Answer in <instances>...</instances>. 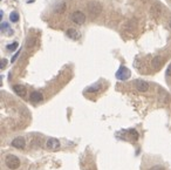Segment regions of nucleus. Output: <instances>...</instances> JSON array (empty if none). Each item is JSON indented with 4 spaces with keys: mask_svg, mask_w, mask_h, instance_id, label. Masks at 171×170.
Segmentation results:
<instances>
[{
    "mask_svg": "<svg viewBox=\"0 0 171 170\" xmlns=\"http://www.w3.org/2000/svg\"><path fill=\"white\" fill-rule=\"evenodd\" d=\"M5 164L11 170H15L20 167V160L15 155H7L6 159H5Z\"/></svg>",
    "mask_w": 171,
    "mask_h": 170,
    "instance_id": "f257e3e1",
    "label": "nucleus"
},
{
    "mask_svg": "<svg viewBox=\"0 0 171 170\" xmlns=\"http://www.w3.org/2000/svg\"><path fill=\"white\" fill-rule=\"evenodd\" d=\"M129 78H130V70L124 66H121L120 69L116 72V79L121 80V81H124Z\"/></svg>",
    "mask_w": 171,
    "mask_h": 170,
    "instance_id": "f03ea898",
    "label": "nucleus"
},
{
    "mask_svg": "<svg viewBox=\"0 0 171 170\" xmlns=\"http://www.w3.org/2000/svg\"><path fill=\"white\" fill-rule=\"evenodd\" d=\"M70 18H71V21L74 23H76V25H83L85 22V15H84V13H82L80 11L74 12Z\"/></svg>",
    "mask_w": 171,
    "mask_h": 170,
    "instance_id": "7ed1b4c3",
    "label": "nucleus"
},
{
    "mask_svg": "<svg viewBox=\"0 0 171 170\" xmlns=\"http://www.w3.org/2000/svg\"><path fill=\"white\" fill-rule=\"evenodd\" d=\"M46 148L49 149V150H59L60 148V142L57 139H54V137H51L48 139L47 142H46Z\"/></svg>",
    "mask_w": 171,
    "mask_h": 170,
    "instance_id": "20e7f679",
    "label": "nucleus"
},
{
    "mask_svg": "<svg viewBox=\"0 0 171 170\" xmlns=\"http://www.w3.org/2000/svg\"><path fill=\"white\" fill-rule=\"evenodd\" d=\"M88 9L90 12V14L95 18L96 15H99L101 13V5L99 3H96V1H93L88 5Z\"/></svg>",
    "mask_w": 171,
    "mask_h": 170,
    "instance_id": "39448f33",
    "label": "nucleus"
},
{
    "mask_svg": "<svg viewBox=\"0 0 171 170\" xmlns=\"http://www.w3.org/2000/svg\"><path fill=\"white\" fill-rule=\"evenodd\" d=\"M134 86L136 87L137 90L144 93L149 89V83L146 82V81H143V80H135L134 81Z\"/></svg>",
    "mask_w": 171,
    "mask_h": 170,
    "instance_id": "423d86ee",
    "label": "nucleus"
},
{
    "mask_svg": "<svg viewBox=\"0 0 171 170\" xmlns=\"http://www.w3.org/2000/svg\"><path fill=\"white\" fill-rule=\"evenodd\" d=\"M12 145H13L14 148H17V149H23L26 147V141H25V139H23V137L19 136V137H15L13 141H12Z\"/></svg>",
    "mask_w": 171,
    "mask_h": 170,
    "instance_id": "0eeeda50",
    "label": "nucleus"
},
{
    "mask_svg": "<svg viewBox=\"0 0 171 170\" xmlns=\"http://www.w3.org/2000/svg\"><path fill=\"white\" fill-rule=\"evenodd\" d=\"M13 90H14L15 94L19 95V96H25L26 93H27L26 87L22 86V84H14V86H13Z\"/></svg>",
    "mask_w": 171,
    "mask_h": 170,
    "instance_id": "6e6552de",
    "label": "nucleus"
},
{
    "mask_svg": "<svg viewBox=\"0 0 171 170\" xmlns=\"http://www.w3.org/2000/svg\"><path fill=\"white\" fill-rule=\"evenodd\" d=\"M43 100V95L40 92H32L31 93V101L35 102V103H39Z\"/></svg>",
    "mask_w": 171,
    "mask_h": 170,
    "instance_id": "1a4fd4ad",
    "label": "nucleus"
},
{
    "mask_svg": "<svg viewBox=\"0 0 171 170\" xmlns=\"http://www.w3.org/2000/svg\"><path fill=\"white\" fill-rule=\"evenodd\" d=\"M66 34L69 36L70 39H73V40H79V39H80V33H79L76 29H74V28H69V29H67Z\"/></svg>",
    "mask_w": 171,
    "mask_h": 170,
    "instance_id": "9d476101",
    "label": "nucleus"
},
{
    "mask_svg": "<svg viewBox=\"0 0 171 170\" xmlns=\"http://www.w3.org/2000/svg\"><path fill=\"white\" fill-rule=\"evenodd\" d=\"M162 64H163V60H162L161 56H155V58L152 59V61H151V66H152L154 68H156V69L161 68V67H162Z\"/></svg>",
    "mask_w": 171,
    "mask_h": 170,
    "instance_id": "9b49d317",
    "label": "nucleus"
},
{
    "mask_svg": "<svg viewBox=\"0 0 171 170\" xmlns=\"http://www.w3.org/2000/svg\"><path fill=\"white\" fill-rule=\"evenodd\" d=\"M160 13H161V7L158 6V5H154L151 7V14H152V17L157 18L158 15H160Z\"/></svg>",
    "mask_w": 171,
    "mask_h": 170,
    "instance_id": "f8f14e48",
    "label": "nucleus"
},
{
    "mask_svg": "<svg viewBox=\"0 0 171 170\" xmlns=\"http://www.w3.org/2000/svg\"><path fill=\"white\" fill-rule=\"evenodd\" d=\"M65 11H66V4L65 3H59L55 6V12H56V13H63Z\"/></svg>",
    "mask_w": 171,
    "mask_h": 170,
    "instance_id": "ddd939ff",
    "label": "nucleus"
},
{
    "mask_svg": "<svg viewBox=\"0 0 171 170\" xmlns=\"http://www.w3.org/2000/svg\"><path fill=\"white\" fill-rule=\"evenodd\" d=\"M100 89H101V84H100V83H96V84H94L93 87L87 88V90H85V92H89V93H97Z\"/></svg>",
    "mask_w": 171,
    "mask_h": 170,
    "instance_id": "4468645a",
    "label": "nucleus"
},
{
    "mask_svg": "<svg viewBox=\"0 0 171 170\" xmlns=\"http://www.w3.org/2000/svg\"><path fill=\"white\" fill-rule=\"evenodd\" d=\"M128 134H129V136H130V137H131L134 141H136V140L138 139V133H137L135 129H129Z\"/></svg>",
    "mask_w": 171,
    "mask_h": 170,
    "instance_id": "2eb2a0df",
    "label": "nucleus"
},
{
    "mask_svg": "<svg viewBox=\"0 0 171 170\" xmlns=\"http://www.w3.org/2000/svg\"><path fill=\"white\" fill-rule=\"evenodd\" d=\"M9 20L12 22H18L19 21V14L17 13V12H12V13L9 14Z\"/></svg>",
    "mask_w": 171,
    "mask_h": 170,
    "instance_id": "dca6fc26",
    "label": "nucleus"
},
{
    "mask_svg": "<svg viewBox=\"0 0 171 170\" xmlns=\"http://www.w3.org/2000/svg\"><path fill=\"white\" fill-rule=\"evenodd\" d=\"M17 47H18V42H13V44H9L6 46L8 51H14V50H17Z\"/></svg>",
    "mask_w": 171,
    "mask_h": 170,
    "instance_id": "f3484780",
    "label": "nucleus"
},
{
    "mask_svg": "<svg viewBox=\"0 0 171 170\" xmlns=\"http://www.w3.org/2000/svg\"><path fill=\"white\" fill-rule=\"evenodd\" d=\"M149 170H165V168L163 165H152Z\"/></svg>",
    "mask_w": 171,
    "mask_h": 170,
    "instance_id": "a211bd4d",
    "label": "nucleus"
},
{
    "mask_svg": "<svg viewBox=\"0 0 171 170\" xmlns=\"http://www.w3.org/2000/svg\"><path fill=\"white\" fill-rule=\"evenodd\" d=\"M6 65H7V60L6 59H1V67H0V68L4 69L6 67Z\"/></svg>",
    "mask_w": 171,
    "mask_h": 170,
    "instance_id": "6ab92c4d",
    "label": "nucleus"
},
{
    "mask_svg": "<svg viewBox=\"0 0 171 170\" xmlns=\"http://www.w3.org/2000/svg\"><path fill=\"white\" fill-rule=\"evenodd\" d=\"M166 75H168V76H171V64H170V66H169L168 69H166Z\"/></svg>",
    "mask_w": 171,
    "mask_h": 170,
    "instance_id": "aec40b11",
    "label": "nucleus"
},
{
    "mask_svg": "<svg viewBox=\"0 0 171 170\" xmlns=\"http://www.w3.org/2000/svg\"><path fill=\"white\" fill-rule=\"evenodd\" d=\"M19 53H20V51H18V52L15 53V55H14L13 58H12V62H14V61H15V60H17V58H18V55H19Z\"/></svg>",
    "mask_w": 171,
    "mask_h": 170,
    "instance_id": "412c9836",
    "label": "nucleus"
},
{
    "mask_svg": "<svg viewBox=\"0 0 171 170\" xmlns=\"http://www.w3.org/2000/svg\"><path fill=\"white\" fill-rule=\"evenodd\" d=\"M170 28H171V21H170Z\"/></svg>",
    "mask_w": 171,
    "mask_h": 170,
    "instance_id": "4be33fe9",
    "label": "nucleus"
}]
</instances>
